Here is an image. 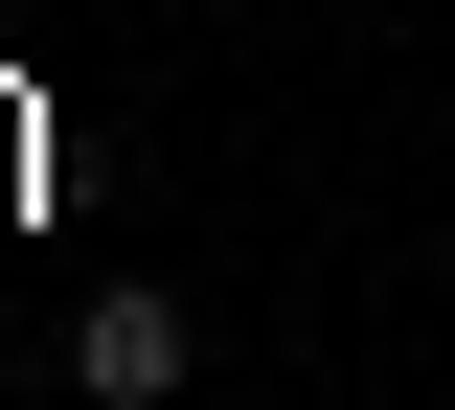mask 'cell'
Wrapping results in <instances>:
<instances>
[{
    "mask_svg": "<svg viewBox=\"0 0 455 410\" xmlns=\"http://www.w3.org/2000/svg\"><path fill=\"white\" fill-rule=\"evenodd\" d=\"M182 365H205V319H182L160 274H137V296H92V319H68V388H92V410H160Z\"/></svg>",
    "mask_w": 455,
    "mask_h": 410,
    "instance_id": "1",
    "label": "cell"
}]
</instances>
